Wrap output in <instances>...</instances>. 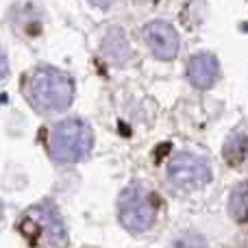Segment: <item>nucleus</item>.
Returning <instances> with one entry per match:
<instances>
[{
	"label": "nucleus",
	"instance_id": "nucleus-3",
	"mask_svg": "<svg viewBox=\"0 0 248 248\" xmlns=\"http://www.w3.org/2000/svg\"><path fill=\"white\" fill-rule=\"evenodd\" d=\"M20 233L37 248H65L68 233L61 216L50 202H37L20 218Z\"/></svg>",
	"mask_w": 248,
	"mask_h": 248
},
{
	"label": "nucleus",
	"instance_id": "nucleus-10",
	"mask_svg": "<svg viewBox=\"0 0 248 248\" xmlns=\"http://www.w3.org/2000/svg\"><path fill=\"white\" fill-rule=\"evenodd\" d=\"M231 214L240 222L246 220V185H237V189L231 194Z\"/></svg>",
	"mask_w": 248,
	"mask_h": 248
},
{
	"label": "nucleus",
	"instance_id": "nucleus-11",
	"mask_svg": "<svg viewBox=\"0 0 248 248\" xmlns=\"http://www.w3.org/2000/svg\"><path fill=\"white\" fill-rule=\"evenodd\" d=\"M174 248H207V244L201 235H196V233H185L183 237L176 240Z\"/></svg>",
	"mask_w": 248,
	"mask_h": 248
},
{
	"label": "nucleus",
	"instance_id": "nucleus-1",
	"mask_svg": "<svg viewBox=\"0 0 248 248\" xmlns=\"http://www.w3.org/2000/svg\"><path fill=\"white\" fill-rule=\"evenodd\" d=\"M22 94L37 113H61L74 100V81L52 65H37L22 78Z\"/></svg>",
	"mask_w": 248,
	"mask_h": 248
},
{
	"label": "nucleus",
	"instance_id": "nucleus-14",
	"mask_svg": "<svg viewBox=\"0 0 248 248\" xmlns=\"http://www.w3.org/2000/svg\"><path fill=\"white\" fill-rule=\"evenodd\" d=\"M137 2H150V0H137Z\"/></svg>",
	"mask_w": 248,
	"mask_h": 248
},
{
	"label": "nucleus",
	"instance_id": "nucleus-12",
	"mask_svg": "<svg viewBox=\"0 0 248 248\" xmlns=\"http://www.w3.org/2000/svg\"><path fill=\"white\" fill-rule=\"evenodd\" d=\"M7 55H4V50H2V46H0V78H4V74H7Z\"/></svg>",
	"mask_w": 248,
	"mask_h": 248
},
{
	"label": "nucleus",
	"instance_id": "nucleus-9",
	"mask_svg": "<svg viewBox=\"0 0 248 248\" xmlns=\"http://www.w3.org/2000/svg\"><path fill=\"white\" fill-rule=\"evenodd\" d=\"M224 157L231 166H237V163L244 161L246 157V137L244 133H235V135L229 140L227 148H224Z\"/></svg>",
	"mask_w": 248,
	"mask_h": 248
},
{
	"label": "nucleus",
	"instance_id": "nucleus-2",
	"mask_svg": "<svg viewBox=\"0 0 248 248\" xmlns=\"http://www.w3.org/2000/svg\"><path fill=\"white\" fill-rule=\"evenodd\" d=\"M46 148L59 163L83 161L94 148V131L81 118L57 122L46 135Z\"/></svg>",
	"mask_w": 248,
	"mask_h": 248
},
{
	"label": "nucleus",
	"instance_id": "nucleus-7",
	"mask_svg": "<svg viewBox=\"0 0 248 248\" xmlns=\"http://www.w3.org/2000/svg\"><path fill=\"white\" fill-rule=\"evenodd\" d=\"M187 77L201 90L211 87L216 83V78H218V59L214 55H209V52L194 55L187 65Z\"/></svg>",
	"mask_w": 248,
	"mask_h": 248
},
{
	"label": "nucleus",
	"instance_id": "nucleus-5",
	"mask_svg": "<svg viewBox=\"0 0 248 248\" xmlns=\"http://www.w3.org/2000/svg\"><path fill=\"white\" fill-rule=\"evenodd\" d=\"M168 176L172 185L185 192L205 187L211 181V166L207 159L196 157L192 153H176L168 163Z\"/></svg>",
	"mask_w": 248,
	"mask_h": 248
},
{
	"label": "nucleus",
	"instance_id": "nucleus-13",
	"mask_svg": "<svg viewBox=\"0 0 248 248\" xmlns=\"http://www.w3.org/2000/svg\"><path fill=\"white\" fill-rule=\"evenodd\" d=\"M90 2L92 4H96V7H109V4H113V2H116V0H90Z\"/></svg>",
	"mask_w": 248,
	"mask_h": 248
},
{
	"label": "nucleus",
	"instance_id": "nucleus-8",
	"mask_svg": "<svg viewBox=\"0 0 248 248\" xmlns=\"http://www.w3.org/2000/svg\"><path fill=\"white\" fill-rule=\"evenodd\" d=\"M105 55L109 61H116V63H124V61L131 57V46H128L126 37L120 29H113L111 33L105 39Z\"/></svg>",
	"mask_w": 248,
	"mask_h": 248
},
{
	"label": "nucleus",
	"instance_id": "nucleus-6",
	"mask_svg": "<svg viewBox=\"0 0 248 248\" xmlns=\"http://www.w3.org/2000/svg\"><path fill=\"white\" fill-rule=\"evenodd\" d=\"M141 37H144L146 46L150 48V52H153L157 59L170 61V59H174L176 52H179V46H181L179 33H176L168 22H161V20L148 22V24L141 29Z\"/></svg>",
	"mask_w": 248,
	"mask_h": 248
},
{
	"label": "nucleus",
	"instance_id": "nucleus-4",
	"mask_svg": "<svg viewBox=\"0 0 248 248\" xmlns=\"http://www.w3.org/2000/svg\"><path fill=\"white\" fill-rule=\"evenodd\" d=\"M118 205L122 224L133 233L148 231L161 209V201L148 183H133L131 187H126Z\"/></svg>",
	"mask_w": 248,
	"mask_h": 248
}]
</instances>
